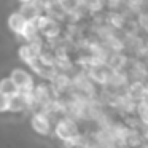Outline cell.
Segmentation results:
<instances>
[{
    "label": "cell",
    "mask_w": 148,
    "mask_h": 148,
    "mask_svg": "<svg viewBox=\"0 0 148 148\" xmlns=\"http://www.w3.org/2000/svg\"><path fill=\"white\" fill-rule=\"evenodd\" d=\"M135 112L137 115L140 116V121L142 124H147V100H140V102L135 103Z\"/></svg>",
    "instance_id": "obj_14"
},
{
    "label": "cell",
    "mask_w": 148,
    "mask_h": 148,
    "mask_svg": "<svg viewBox=\"0 0 148 148\" xmlns=\"http://www.w3.org/2000/svg\"><path fill=\"white\" fill-rule=\"evenodd\" d=\"M18 51H19V58H21V61H23V62H26L27 65H32L34 62H37V61H38V56H37V54H34V53H32V49H30L29 46H27V43L21 45Z\"/></svg>",
    "instance_id": "obj_9"
},
{
    "label": "cell",
    "mask_w": 148,
    "mask_h": 148,
    "mask_svg": "<svg viewBox=\"0 0 148 148\" xmlns=\"http://www.w3.org/2000/svg\"><path fill=\"white\" fill-rule=\"evenodd\" d=\"M54 134L61 140L69 142V140H73V138L80 137L81 132H80V127H78L75 119L69 118V116H62L54 124Z\"/></svg>",
    "instance_id": "obj_1"
},
{
    "label": "cell",
    "mask_w": 148,
    "mask_h": 148,
    "mask_svg": "<svg viewBox=\"0 0 148 148\" xmlns=\"http://www.w3.org/2000/svg\"><path fill=\"white\" fill-rule=\"evenodd\" d=\"M26 110H27V107H26V103L23 102V99L19 97V94L8 97V112L19 113V112H26Z\"/></svg>",
    "instance_id": "obj_12"
},
{
    "label": "cell",
    "mask_w": 148,
    "mask_h": 148,
    "mask_svg": "<svg viewBox=\"0 0 148 148\" xmlns=\"http://www.w3.org/2000/svg\"><path fill=\"white\" fill-rule=\"evenodd\" d=\"M18 13L26 19V23L37 21L43 14V2H23Z\"/></svg>",
    "instance_id": "obj_4"
},
{
    "label": "cell",
    "mask_w": 148,
    "mask_h": 148,
    "mask_svg": "<svg viewBox=\"0 0 148 148\" xmlns=\"http://www.w3.org/2000/svg\"><path fill=\"white\" fill-rule=\"evenodd\" d=\"M24 26H26V19H24L18 11H13V13L8 16V27H10L16 35H21V30H23Z\"/></svg>",
    "instance_id": "obj_8"
},
{
    "label": "cell",
    "mask_w": 148,
    "mask_h": 148,
    "mask_svg": "<svg viewBox=\"0 0 148 148\" xmlns=\"http://www.w3.org/2000/svg\"><path fill=\"white\" fill-rule=\"evenodd\" d=\"M124 94L129 100L135 103L140 102V100H147V86H145L143 81H131L126 86Z\"/></svg>",
    "instance_id": "obj_5"
},
{
    "label": "cell",
    "mask_w": 148,
    "mask_h": 148,
    "mask_svg": "<svg viewBox=\"0 0 148 148\" xmlns=\"http://www.w3.org/2000/svg\"><path fill=\"white\" fill-rule=\"evenodd\" d=\"M10 80L14 83V86L18 88V91H26V92H32L34 91V78L29 72H26L24 69H14L10 75Z\"/></svg>",
    "instance_id": "obj_3"
},
{
    "label": "cell",
    "mask_w": 148,
    "mask_h": 148,
    "mask_svg": "<svg viewBox=\"0 0 148 148\" xmlns=\"http://www.w3.org/2000/svg\"><path fill=\"white\" fill-rule=\"evenodd\" d=\"M0 92L5 94L7 97H11V96H16L19 91L14 86L13 81L10 80V77H7V78H2V80H0Z\"/></svg>",
    "instance_id": "obj_11"
},
{
    "label": "cell",
    "mask_w": 148,
    "mask_h": 148,
    "mask_svg": "<svg viewBox=\"0 0 148 148\" xmlns=\"http://www.w3.org/2000/svg\"><path fill=\"white\" fill-rule=\"evenodd\" d=\"M105 65L112 72H124V69L129 65V58L126 53H110Z\"/></svg>",
    "instance_id": "obj_7"
},
{
    "label": "cell",
    "mask_w": 148,
    "mask_h": 148,
    "mask_svg": "<svg viewBox=\"0 0 148 148\" xmlns=\"http://www.w3.org/2000/svg\"><path fill=\"white\" fill-rule=\"evenodd\" d=\"M38 27H37V23L35 21H32V23H26V26L23 27V30H21V35L26 42H30V40H34L35 37H38Z\"/></svg>",
    "instance_id": "obj_10"
},
{
    "label": "cell",
    "mask_w": 148,
    "mask_h": 148,
    "mask_svg": "<svg viewBox=\"0 0 148 148\" xmlns=\"http://www.w3.org/2000/svg\"><path fill=\"white\" fill-rule=\"evenodd\" d=\"M8 112V97L0 92V113Z\"/></svg>",
    "instance_id": "obj_15"
},
{
    "label": "cell",
    "mask_w": 148,
    "mask_h": 148,
    "mask_svg": "<svg viewBox=\"0 0 148 148\" xmlns=\"http://www.w3.org/2000/svg\"><path fill=\"white\" fill-rule=\"evenodd\" d=\"M35 23H37L38 34H40L42 38H48V42H49V40H54V38H59V37H61L62 24L58 23V21H54V19H51L49 16L42 14Z\"/></svg>",
    "instance_id": "obj_2"
},
{
    "label": "cell",
    "mask_w": 148,
    "mask_h": 148,
    "mask_svg": "<svg viewBox=\"0 0 148 148\" xmlns=\"http://www.w3.org/2000/svg\"><path fill=\"white\" fill-rule=\"evenodd\" d=\"M27 46H29L30 49H32V53L34 54H37L38 56L40 53H43L45 51V40L42 38V37H35L34 40H30V42H27Z\"/></svg>",
    "instance_id": "obj_13"
},
{
    "label": "cell",
    "mask_w": 148,
    "mask_h": 148,
    "mask_svg": "<svg viewBox=\"0 0 148 148\" xmlns=\"http://www.w3.org/2000/svg\"><path fill=\"white\" fill-rule=\"evenodd\" d=\"M30 126L34 131H37L42 135H48L51 132V118L43 115L42 112H34L30 116Z\"/></svg>",
    "instance_id": "obj_6"
}]
</instances>
